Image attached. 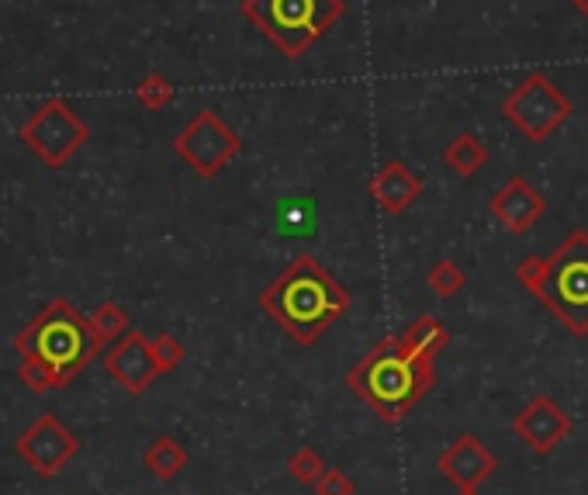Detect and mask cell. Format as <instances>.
Returning a JSON list of instances; mask_svg holds the SVG:
<instances>
[{
	"label": "cell",
	"mask_w": 588,
	"mask_h": 495,
	"mask_svg": "<svg viewBox=\"0 0 588 495\" xmlns=\"http://www.w3.org/2000/svg\"><path fill=\"white\" fill-rule=\"evenodd\" d=\"M458 495H478V488H458Z\"/></svg>",
	"instance_id": "obj_26"
},
{
	"label": "cell",
	"mask_w": 588,
	"mask_h": 495,
	"mask_svg": "<svg viewBox=\"0 0 588 495\" xmlns=\"http://www.w3.org/2000/svg\"><path fill=\"white\" fill-rule=\"evenodd\" d=\"M288 471L291 479L301 482V485H315L322 474H326V461H322V454L312 450V447H298L291 457H288Z\"/></svg>",
	"instance_id": "obj_19"
},
{
	"label": "cell",
	"mask_w": 588,
	"mask_h": 495,
	"mask_svg": "<svg viewBox=\"0 0 588 495\" xmlns=\"http://www.w3.org/2000/svg\"><path fill=\"white\" fill-rule=\"evenodd\" d=\"M347 385L360 403H367L385 423H402L436 385V368L398 336L377 339L347 374Z\"/></svg>",
	"instance_id": "obj_2"
},
{
	"label": "cell",
	"mask_w": 588,
	"mask_h": 495,
	"mask_svg": "<svg viewBox=\"0 0 588 495\" xmlns=\"http://www.w3.org/2000/svg\"><path fill=\"white\" fill-rule=\"evenodd\" d=\"M77 450H80V441L52 412H42L22 436H17V454H22L42 479L60 474L73 457H77Z\"/></svg>",
	"instance_id": "obj_8"
},
{
	"label": "cell",
	"mask_w": 588,
	"mask_h": 495,
	"mask_svg": "<svg viewBox=\"0 0 588 495\" xmlns=\"http://www.w3.org/2000/svg\"><path fill=\"white\" fill-rule=\"evenodd\" d=\"M22 381L32 388V392H49V388H60L55 385V378L46 371V368H39V364H32V360H25L22 364Z\"/></svg>",
	"instance_id": "obj_24"
},
{
	"label": "cell",
	"mask_w": 588,
	"mask_h": 495,
	"mask_svg": "<svg viewBox=\"0 0 588 495\" xmlns=\"http://www.w3.org/2000/svg\"><path fill=\"white\" fill-rule=\"evenodd\" d=\"M90 326H93V333L101 336V343H111V339H122L128 333V315L118 309L115 301H108L90 315Z\"/></svg>",
	"instance_id": "obj_20"
},
{
	"label": "cell",
	"mask_w": 588,
	"mask_h": 495,
	"mask_svg": "<svg viewBox=\"0 0 588 495\" xmlns=\"http://www.w3.org/2000/svg\"><path fill=\"white\" fill-rule=\"evenodd\" d=\"M426 281H429V292H433L436 298H443V301H447V298H453V295H461V292H464L467 274H464V267H461L458 260L443 257V260H436V263L429 267Z\"/></svg>",
	"instance_id": "obj_18"
},
{
	"label": "cell",
	"mask_w": 588,
	"mask_h": 495,
	"mask_svg": "<svg viewBox=\"0 0 588 495\" xmlns=\"http://www.w3.org/2000/svg\"><path fill=\"white\" fill-rule=\"evenodd\" d=\"M371 198L377 201V208L388 215H405L415 205V198L423 195V177L402 160H391L381 170H374L367 181Z\"/></svg>",
	"instance_id": "obj_14"
},
{
	"label": "cell",
	"mask_w": 588,
	"mask_h": 495,
	"mask_svg": "<svg viewBox=\"0 0 588 495\" xmlns=\"http://www.w3.org/2000/svg\"><path fill=\"white\" fill-rule=\"evenodd\" d=\"M443 163L458 177H474L488 163V146L478 136H474V132H461V136H453L443 146Z\"/></svg>",
	"instance_id": "obj_15"
},
{
	"label": "cell",
	"mask_w": 588,
	"mask_h": 495,
	"mask_svg": "<svg viewBox=\"0 0 588 495\" xmlns=\"http://www.w3.org/2000/svg\"><path fill=\"white\" fill-rule=\"evenodd\" d=\"M572 4H575V11H578L581 17H588V0H572Z\"/></svg>",
	"instance_id": "obj_25"
},
{
	"label": "cell",
	"mask_w": 588,
	"mask_h": 495,
	"mask_svg": "<svg viewBox=\"0 0 588 495\" xmlns=\"http://www.w3.org/2000/svg\"><path fill=\"white\" fill-rule=\"evenodd\" d=\"M136 98H139L149 111H160V108H166L170 101H174V87H170V81H163L160 73H149L146 81L139 84Z\"/></svg>",
	"instance_id": "obj_21"
},
{
	"label": "cell",
	"mask_w": 588,
	"mask_h": 495,
	"mask_svg": "<svg viewBox=\"0 0 588 495\" xmlns=\"http://www.w3.org/2000/svg\"><path fill=\"white\" fill-rule=\"evenodd\" d=\"M239 11L280 55L301 60L347 14V0H242Z\"/></svg>",
	"instance_id": "obj_5"
},
{
	"label": "cell",
	"mask_w": 588,
	"mask_h": 495,
	"mask_svg": "<svg viewBox=\"0 0 588 495\" xmlns=\"http://www.w3.org/2000/svg\"><path fill=\"white\" fill-rule=\"evenodd\" d=\"M436 468L458 488H478L481 482L491 479V471L499 468V461L474 433H461L458 441L447 444V450L436 457Z\"/></svg>",
	"instance_id": "obj_13"
},
{
	"label": "cell",
	"mask_w": 588,
	"mask_h": 495,
	"mask_svg": "<svg viewBox=\"0 0 588 495\" xmlns=\"http://www.w3.org/2000/svg\"><path fill=\"white\" fill-rule=\"evenodd\" d=\"M104 368L132 395L146 392L163 374L160 364H157V354H153V339L142 336V333H125L115 347L108 350Z\"/></svg>",
	"instance_id": "obj_11"
},
{
	"label": "cell",
	"mask_w": 588,
	"mask_h": 495,
	"mask_svg": "<svg viewBox=\"0 0 588 495\" xmlns=\"http://www.w3.org/2000/svg\"><path fill=\"white\" fill-rule=\"evenodd\" d=\"M572 98L550 81L543 70L526 73L523 81L502 98V114L516 125L529 143H547L572 119Z\"/></svg>",
	"instance_id": "obj_6"
},
{
	"label": "cell",
	"mask_w": 588,
	"mask_h": 495,
	"mask_svg": "<svg viewBox=\"0 0 588 495\" xmlns=\"http://www.w3.org/2000/svg\"><path fill=\"white\" fill-rule=\"evenodd\" d=\"M402 339H405L420 357L436 360V357H440V354L450 347V330H447L436 315H420V319L409 322V330L402 333Z\"/></svg>",
	"instance_id": "obj_16"
},
{
	"label": "cell",
	"mask_w": 588,
	"mask_h": 495,
	"mask_svg": "<svg viewBox=\"0 0 588 495\" xmlns=\"http://www.w3.org/2000/svg\"><path fill=\"white\" fill-rule=\"evenodd\" d=\"M142 465L153 471L160 482H170L187 468V450L180 441H174V436H157V441L146 447Z\"/></svg>",
	"instance_id": "obj_17"
},
{
	"label": "cell",
	"mask_w": 588,
	"mask_h": 495,
	"mask_svg": "<svg viewBox=\"0 0 588 495\" xmlns=\"http://www.w3.org/2000/svg\"><path fill=\"white\" fill-rule=\"evenodd\" d=\"M350 301L347 284L312 253L295 257L260 292V309L301 347L318 343L336 319L350 312Z\"/></svg>",
	"instance_id": "obj_1"
},
{
	"label": "cell",
	"mask_w": 588,
	"mask_h": 495,
	"mask_svg": "<svg viewBox=\"0 0 588 495\" xmlns=\"http://www.w3.org/2000/svg\"><path fill=\"white\" fill-rule=\"evenodd\" d=\"M523 288L572 336H588V233L572 228L554 253L523 257L516 267Z\"/></svg>",
	"instance_id": "obj_3"
},
{
	"label": "cell",
	"mask_w": 588,
	"mask_h": 495,
	"mask_svg": "<svg viewBox=\"0 0 588 495\" xmlns=\"http://www.w3.org/2000/svg\"><path fill=\"white\" fill-rule=\"evenodd\" d=\"M575 430V419L567 416L564 406H558L550 395H534L512 419V433L534 450V454H550L558 450Z\"/></svg>",
	"instance_id": "obj_9"
},
{
	"label": "cell",
	"mask_w": 588,
	"mask_h": 495,
	"mask_svg": "<svg viewBox=\"0 0 588 495\" xmlns=\"http://www.w3.org/2000/svg\"><path fill=\"white\" fill-rule=\"evenodd\" d=\"M153 354H157V364L160 371H174L180 368V360H184V347H180V339L177 336H170V333H160L153 336Z\"/></svg>",
	"instance_id": "obj_22"
},
{
	"label": "cell",
	"mask_w": 588,
	"mask_h": 495,
	"mask_svg": "<svg viewBox=\"0 0 588 495\" xmlns=\"http://www.w3.org/2000/svg\"><path fill=\"white\" fill-rule=\"evenodd\" d=\"M25 139L42 152V157L60 166L73 149L87 139L84 122L63 101H49L35 119L25 125Z\"/></svg>",
	"instance_id": "obj_10"
},
{
	"label": "cell",
	"mask_w": 588,
	"mask_h": 495,
	"mask_svg": "<svg viewBox=\"0 0 588 495\" xmlns=\"http://www.w3.org/2000/svg\"><path fill=\"white\" fill-rule=\"evenodd\" d=\"M312 488H315V495H353L350 474L339 471V468H326V474H322V479Z\"/></svg>",
	"instance_id": "obj_23"
},
{
	"label": "cell",
	"mask_w": 588,
	"mask_h": 495,
	"mask_svg": "<svg viewBox=\"0 0 588 495\" xmlns=\"http://www.w3.org/2000/svg\"><path fill=\"white\" fill-rule=\"evenodd\" d=\"M14 347L32 364L46 368L55 378V385H66L98 357L101 336L93 333L90 319H84L70 301L55 298L28 322L25 333H17Z\"/></svg>",
	"instance_id": "obj_4"
},
{
	"label": "cell",
	"mask_w": 588,
	"mask_h": 495,
	"mask_svg": "<svg viewBox=\"0 0 588 495\" xmlns=\"http://www.w3.org/2000/svg\"><path fill=\"white\" fill-rule=\"evenodd\" d=\"M174 149L198 177H215L239 157L242 139L233 125L218 119V111H198V119L177 132Z\"/></svg>",
	"instance_id": "obj_7"
},
{
	"label": "cell",
	"mask_w": 588,
	"mask_h": 495,
	"mask_svg": "<svg viewBox=\"0 0 588 495\" xmlns=\"http://www.w3.org/2000/svg\"><path fill=\"white\" fill-rule=\"evenodd\" d=\"M488 212L502 228H509L512 236H523L529 233L547 212V198L540 190L529 184L526 177H509L496 195L488 198Z\"/></svg>",
	"instance_id": "obj_12"
}]
</instances>
